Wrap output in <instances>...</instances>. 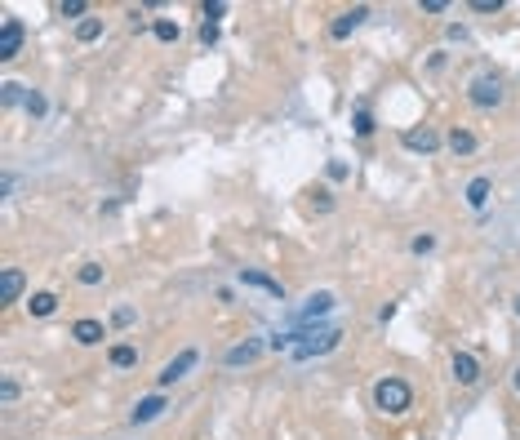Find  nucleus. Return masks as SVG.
<instances>
[{"instance_id": "nucleus-1", "label": "nucleus", "mask_w": 520, "mask_h": 440, "mask_svg": "<svg viewBox=\"0 0 520 440\" xmlns=\"http://www.w3.org/2000/svg\"><path fill=\"white\" fill-rule=\"evenodd\" d=\"M374 405L383 409V414H405V409L414 405L410 382H405V378H383V382L374 387Z\"/></svg>"}, {"instance_id": "nucleus-2", "label": "nucleus", "mask_w": 520, "mask_h": 440, "mask_svg": "<svg viewBox=\"0 0 520 440\" xmlns=\"http://www.w3.org/2000/svg\"><path fill=\"white\" fill-rule=\"evenodd\" d=\"M338 343H343V329H338V325H325V329H307V338L293 347V360H316V356H325V351H334Z\"/></svg>"}, {"instance_id": "nucleus-3", "label": "nucleus", "mask_w": 520, "mask_h": 440, "mask_svg": "<svg viewBox=\"0 0 520 440\" xmlns=\"http://www.w3.org/2000/svg\"><path fill=\"white\" fill-rule=\"evenodd\" d=\"M467 98H471V107H481V111H494V107H502V98H507V84H502L498 76H476L471 84H467Z\"/></svg>"}, {"instance_id": "nucleus-4", "label": "nucleus", "mask_w": 520, "mask_h": 440, "mask_svg": "<svg viewBox=\"0 0 520 440\" xmlns=\"http://www.w3.org/2000/svg\"><path fill=\"white\" fill-rule=\"evenodd\" d=\"M334 303H338V298H334L329 289H320V294H312V298H307V303L298 307V311H293V329H312V320H320V316H329V311H334Z\"/></svg>"}, {"instance_id": "nucleus-5", "label": "nucleus", "mask_w": 520, "mask_h": 440, "mask_svg": "<svg viewBox=\"0 0 520 440\" xmlns=\"http://www.w3.org/2000/svg\"><path fill=\"white\" fill-rule=\"evenodd\" d=\"M196 365H201V351H196V347H182L178 356H174V360H170V365H165L160 374H156V387H174V382H182V378H187Z\"/></svg>"}, {"instance_id": "nucleus-6", "label": "nucleus", "mask_w": 520, "mask_h": 440, "mask_svg": "<svg viewBox=\"0 0 520 440\" xmlns=\"http://www.w3.org/2000/svg\"><path fill=\"white\" fill-rule=\"evenodd\" d=\"M262 351H267V343H262V338H245V343H236V347H227V351H222V365H227V369L254 365V360L262 356Z\"/></svg>"}, {"instance_id": "nucleus-7", "label": "nucleus", "mask_w": 520, "mask_h": 440, "mask_svg": "<svg viewBox=\"0 0 520 440\" xmlns=\"http://www.w3.org/2000/svg\"><path fill=\"white\" fill-rule=\"evenodd\" d=\"M18 54H23V23L5 18L0 23V63H13Z\"/></svg>"}, {"instance_id": "nucleus-8", "label": "nucleus", "mask_w": 520, "mask_h": 440, "mask_svg": "<svg viewBox=\"0 0 520 440\" xmlns=\"http://www.w3.org/2000/svg\"><path fill=\"white\" fill-rule=\"evenodd\" d=\"M454 378L462 387H476V382H481V360H476L471 351H454Z\"/></svg>"}, {"instance_id": "nucleus-9", "label": "nucleus", "mask_w": 520, "mask_h": 440, "mask_svg": "<svg viewBox=\"0 0 520 440\" xmlns=\"http://www.w3.org/2000/svg\"><path fill=\"white\" fill-rule=\"evenodd\" d=\"M364 18H369V9H364V5H356V9H347V13H338V18H334V27H329V36L334 40H347L351 32H356V27L364 23Z\"/></svg>"}, {"instance_id": "nucleus-10", "label": "nucleus", "mask_w": 520, "mask_h": 440, "mask_svg": "<svg viewBox=\"0 0 520 440\" xmlns=\"http://www.w3.org/2000/svg\"><path fill=\"white\" fill-rule=\"evenodd\" d=\"M165 409H170V405H165V396H147V401H138V405H134L129 422H134V427H143V422H156Z\"/></svg>"}, {"instance_id": "nucleus-11", "label": "nucleus", "mask_w": 520, "mask_h": 440, "mask_svg": "<svg viewBox=\"0 0 520 440\" xmlns=\"http://www.w3.org/2000/svg\"><path fill=\"white\" fill-rule=\"evenodd\" d=\"M241 285H254V289H267L272 298H285V285L267 272H254V267H241Z\"/></svg>"}, {"instance_id": "nucleus-12", "label": "nucleus", "mask_w": 520, "mask_h": 440, "mask_svg": "<svg viewBox=\"0 0 520 440\" xmlns=\"http://www.w3.org/2000/svg\"><path fill=\"white\" fill-rule=\"evenodd\" d=\"M400 143L410 147V151H436V147H440V134L423 125V130H405V134H400Z\"/></svg>"}, {"instance_id": "nucleus-13", "label": "nucleus", "mask_w": 520, "mask_h": 440, "mask_svg": "<svg viewBox=\"0 0 520 440\" xmlns=\"http://www.w3.org/2000/svg\"><path fill=\"white\" fill-rule=\"evenodd\" d=\"M23 285H27V280H23L18 267H5V272H0V303H18Z\"/></svg>"}, {"instance_id": "nucleus-14", "label": "nucleus", "mask_w": 520, "mask_h": 440, "mask_svg": "<svg viewBox=\"0 0 520 440\" xmlns=\"http://www.w3.org/2000/svg\"><path fill=\"white\" fill-rule=\"evenodd\" d=\"M72 338H76L80 347L103 343V338H107V334H103V320H89V316H85V320H76V325H72Z\"/></svg>"}, {"instance_id": "nucleus-15", "label": "nucleus", "mask_w": 520, "mask_h": 440, "mask_svg": "<svg viewBox=\"0 0 520 440\" xmlns=\"http://www.w3.org/2000/svg\"><path fill=\"white\" fill-rule=\"evenodd\" d=\"M107 360H111V369H134L138 365V347L134 343H116L107 351Z\"/></svg>"}, {"instance_id": "nucleus-16", "label": "nucleus", "mask_w": 520, "mask_h": 440, "mask_svg": "<svg viewBox=\"0 0 520 440\" xmlns=\"http://www.w3.org/2000/svg\"><path fill=\"white\" fill-rule=\"evenodd\" d=\"M445 143H449V151H454V156H471L476 147H481V143H476V134H471V130H454V134L445 138Z\"/></svg>"}, {"instance_id": "nucleus-17", "label": "nucleus", "mask_w": 520, "mask_h": 440, "mask_svg": "<svg viewBox=\"0 0 520 440\" xmlns=\"http://www.w3.org/2000/svg\"><path fill=\"white\" fill-rule=\"evenodd\" d=\"M489 191H494V182H489V178H471V182H467V205H471V209H485Z\"/></svg>"}, {"instance_id": "nucleus-18", "label": "nucleus", "mask_w": 520, "mask_h": 440, "mask_svg": "<svg viewBox=\"0 0 520 440\" xmlns=\"http://www.w3.org/2000/svg\"><path fill=\"white\" fill-rule=\"evenodd\" d=\"M27 311H32V316H53V311H58V298H53L49 289L32 294V298H27Z\"/></svg>"}, {"instance_id": "nucleus-19", "label": "nucleus", "mask_w": 520, "mask_h": 440, "mask_svg": "<svg viewBox=\"0 0 520 440\" xmlns=\"http://www.w3.org/2000/svg\"><path fill=\"white\" fill-rule=\"evenodd\" d=\"M151 32H156V40H165V45H174V40L182 36V27H178L174 18H156V27H151Z\"/></svg>"}, {"instance_id": "nucleus-20", "label": "nucleus", "mask_w": 520, "mask_h": 440, "mask_svg": "<svg viewBox=\"0 0 520 440\" xmlns=\"http://www.w3.org/2000/svg\"><path fill=\"white\" fill-rule=\"evenodd\" d=\"M351 130H356L360 138H369V134H374V116H369V107H356V116H351Z\"/></svg>"}, {"instance_id": "nucleus-21", "label": "nucleus", "mask_w": 520, "mask_h": 440, "mask_svg": "<svg viewBox=\"0 0 520 440\" xmlns=\"http://www.w3.org/2000/svg\"><path fill=\"white\" fill-rule=\"evenodd\" d=\"M98 36H103V23H98V18L76 23V40H85V45H89V40H98Z\"/></svg>"}, {"instance_id": "nucleus-22", "label": "nucleus", "mask_w": 520, "mask_h": 440, "mask_svg": "<svg viewBox=\"0 0 520 440\" xmlns=\"http://www.w3.org/2000/svg\"><path fill=\"white\" fill-rule=\"evenodd\" d=\"M76 280H80V285H103V267H98V263H85V267H80V272H76Z\"/></svg>"}, {"instance_id": "nucleus-23", "label": "nucleus", "mask_w": 520, "mask_h": 440, "mask_svg": "<svg viewBox=\"0 0 520 440\" xmlns=\"http://www.w3.org/2000/svg\"><path fill=\"white\" fill-rule=\"evenodd\" d=\"M58 13H63V18H80V23H85L89 5H85V0H63V5H58Z\"/></svg>"}, {"instance_id": "nucleus-24", "label": "nucleus", "mask_w": 520, "mask_h": 440, "mask_svg": "<svg viewBox=\"0 0 520 440\" xmlns=\"http://www.w3.org/2000/svg\"><path fill=\"white\" fill-rule=\"evenodd\" d=\"M312 205L320 209V214H329V209H334V191H329V187H316V191H312Z\"/></svg>"}, {"instance_id": "nucleus-25", "label": "nucleus", "mask_w": 520, "mask_h": 440, "mask_svg": "<svg viewBox=\"0 0 520 440\" xmlns=\"http://www.w3.org/2000/svg\"><path fill=\"white\" fill-rule=\"evenodd\" d=\"M13 103H27V94H23V84H5V107H13Z\"/></svg>"}, {"instance_id": "nucleus-26", "label": "nucleus", "mask_w": 520, "mask_h": 440, "mask_svg": "<svg viewBox=\"0 0 520 440\" xmlns=\"http://www.w3.org/2000/svg\"><path fill=\"white\" fill-rule=\"evenodd\" d=\"M410 249H414V253H431V249H436V236H414Z\"/></svg>"}, {"instance_id": "nucleus-27", "label": "nucleus", "mask_w": 520, "mask_h": 440, "mask_svg": "<svg viewBox=\"0 0 520 440\" xmlns=\"http://www.w3.org/2000/svg\"><path fill=\"white\" fill-rule=\"evenodd\" d=\"M27 111H32V116H45V98H40L36 89L27 94Z\"/></svg>"}, {"instance_id": "nucleus-28", "label": "nucleus", "mask_w": 520, "mask_h": 440, "mask_svg": "<svg viewBox=\"0 0 520 440\" xmlns=\"http://www.w3.org/2000/svg\"><path fill=\"white\" fill-rule=\"evenodd\" d=\"M0 396H5V405H13V401H18V382L5 378V382H0Z\"/></svg>"}, {"instance_id": "nucleus-29", "label": "nucleus", "mask_w": 520, "mask_h": 440, "mask_svg": "<svg viewBox=\"0 0 520 440\" xmlns=\"http://www.w3.org/2000/svg\"><path fill=\"white\" fill-rule=\"evenodd\" d=\"M471 9H476V13H498L502 0H471Z\"/></svg>"}, {"instance_id": "nucleus-30", "label": "nucleus", "mask_w": 520, "mask_h": 440, "mask_svg": "<svg viewBox=\"0 0 520 440\" xmlns=\"http://www.w3.org/2000/svg\"><path fill=\"white\" fill-rule=\"evenodd\" d=\"M222 9H227L222 0H214V5H205V23H218V18H222Z\"/></svg>"}, {"instance_id": "nucleus-31", "label": "nucleus", "mask_w": 520, "mask_h": 440, "mask_svg": "<svg viewBox=\"0 0 520 440\" xmlns=\"http://www.w3.org/2000/svg\"><path fill=\"white\" fill-rule=\"evenodd\" d=\"M201 40H205V45H214V40H218V23H205L201 27Z\"/></svg>"}, {"instance_id": "nucleus-32", "label": "nucleus", "mask_w": 520, "mask_h": 440, "mask_svg": "<svg viewBox=\"0 0 520 440\" xmlns=\"http://www.w3.org/2000/svg\"><path fill=\"white\" fill-rule=\"evenodd\" d=\"M423 9H427V13H445L449 5H445V0H423Z\"/></svg>"}, {"instance_id": "nucleus-33", "label": "nucleus", "mask_w": 520, "mask_h": 440, "mask_svg": "<svg viewBox=\"0 0 520 440\" xmlns=\"http://www.w3.org/2000/svg\"><path fill=\"white\" fill-rule=\"evenodd\" d=\"M134 320V307H116V325H129Z\"/></svg>"}, {"instance_id": "nucleus-34", "label": "nucleus", "mask_w": 520, "mask_h": 440, "mask_svg": "<svg viewBox=\"0 0 520 440\" xmlns=\"http://www.w3.org/2000/svg\"><path fill=\"white\" fill-rule=\"evenodd\" d=\"M512 387H516V391H520V369H516V374H512Z\"/></svg>"}, {"instance_id": "nucleus-35", "label": "nucleus", "mask_w": 520, "mask_h": 440, "mask_svg": "<svg viewBox=\"0 0 520 440\" xmlns=\"http://www.w3.org/2000/svg\"><path fill=\"white\" fill-rule=\"evenodd\" d=\"M516 316H520V298H516Z\"/></svg>"}]
</instances>
